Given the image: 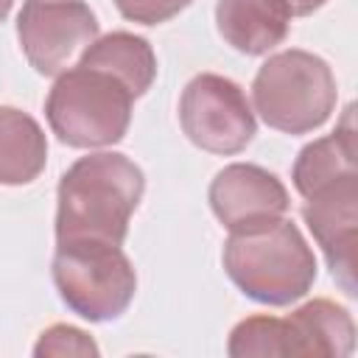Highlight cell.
Returning <instances> with one entry per match:
<instances>
[{
  "mask_svg": "<svg viewBox=\"0 0 358 358\" xmlns=\"http://www.w3.org/2000/svg\"><path fill=\"white\" fill-rule=\"evenodd\" d=\"M134 92L109 70L78 62L56 76L45 117L50 131L70 148H103L126 137Z\"/></svg>",
  "mask_w": 358,
  "mask_h": 358,
  "instance_id": "cell-3",
  "label": "cell"
},
{
  "mask_svg": "<svg viewBox=\"0 0 358 358\" xmlns=\"http://www.w3.org/2000/svg\"><path fill=\"white\" fill-rule=\"evenodd\" d=\"M302 218L322 246L336 282L355 296V243H358V173L338 179L305 199Z\"/></svg>",
  "mask_w": 358,
  "mask_h": 358,
  "instance_id": "cell-8",
  "label": "cell"
},
{
  "mask_svg": "<svg viewBox=\"0 0 358 358\" xmlns=\"http://www.w3.org/2000/svg\"><path fill=\"white\" fill-rule=\"evenodd\" d=\"M215 25L229 48L246 56H263L285 42L291 11L285 0H218Z\"/></svg>",
  "mask_w": 358,
  "mask_h": 358,
  "instance_id": "cell-11",
  "label": "cell"
},
{
  "mask_svg": "<svg viewBox=\"0 0 358 358\" xmlns=\"http://www.w3.org/2000/svg\"><path fill=\"white\" fill-rule=\"evenodd\" d=\"M227 352L232 358H249V355H285V338H282V319L280 316H249L238 322L229 333Z\"/></svg>",
  "mask_w": 358,
  "mask_h": 358,
  "instance_id": "cell-15",
  "label": "cell"
},
{
  "mask_svg": "<svg viewBox=\"0 0 358 358\" xmlns=\"http://www.w3.org/2000/svg\"><path fill=\"white\" fill-rule=\"evenodd\" d=\"M48 162L42 126L17 106H0V185H31Z\"/></svg>",
  "mask_w": 358,
  "mask_h": 358,
  "instance_id": "cell-13",
  "label": "cell"
},
{
  "mask_svg": "<svg viewBox=\"0 0 358 358\" xmlns=\"http://www.w3.org/2000/svg\"><path fill=\"white\" fill-rule=\"evenodd\" d=\"M11 6H14V0H0V22L8 17V11H11Z\"/></svg>",
  "mask_w": 358,
  "mask_h": 358,
  "instance_id": "cell-19",
  "label": "cell"
},
{
  "mask_svg": "<svg viewBox=\"0 0 358 358\" xmlns=\"http://www.w3.org/2000/svg\"><path fill=\"white\" fill-rule=\"evenodd\" d=\"M352 106L344 109L341 115V123L336 126L333 134L322 137V140H313L308 143L299 154H296V162H294V171H291V179H294V187L302 199L313 196L316 190L338 182V179H347V176H355L358 168H355V123H352Z\"/></svg>",
  "mask_w": 358,
  "mask_h": 358,
  "instance_id": "cell-12",
  "label": "cell"
},
{
  "mask_svg": "<svg viewBox=\"0 0 358 358\" xmlns=\"http://www.w3.org/2000/svg\"><path fill=\"white\" fill-rule=\"evenodd\" d=\"M285 355L347 358L355 347V322L333 299H310L282 319Z\"/></svg>",
  "mask_w": 358,
  "mask_h": 358,
  "instance_id": "cell-10",
  "label": "cell"
},
{
  "mask_svg": "<svg viewBox=\"0 0 358 358\" xmlns=\"http://www.w3.org/2000/svg\"><path fill=\"white\" fill-rule=\"evenodd\" d=\"M17 39L39 76H59L98 39V20L84 0H25Z\"/></svg>",
  "mask_w": 358,
  "mask_h": 358,
  "instance_id": "cell-7",
  "label": "cell"
},
{
  "mask_svg": "<svg viewBox=\"0 0 358 358\" xmlns=\"http://www.w3.org/2000/svg\"><path fill=\"white\" fill-rule=\"evenodd\" d=\"M98 344L90 338V333L73 327V324H53L48 327L36 347H34V355L42 358V355H98Z\"/></svg>",
  "mask_w": 358,
  "mask_h": 358,
  "instance_id": "cell-16",
  "label": "cell"
},
{
  "mask_svg": "<svg viewBox=\"0 0 358 358\" xmlns=\"http://www.w3.org/2000/svg\"><path fill=\"white\" fill-rule=\"evenodd\" d=\"M78 62L109 70L134 92V98L145 95L157 78L154 48L148 45V39L129 31H112L106 36H98L92 45L84 48Z\"/></svg>",
  "mask_w": 358,
  "mask_h": 358,
  "instance_id": "cell-14",
  "label": "cell"
},
{
  "mask_svg": "<svg viewBox=\"0 0 358 358\" xmlns=\"http://www.w3.org/2000/svg\"><path fill=\"white\" fill-rule=\"evenodd\" d=\"M193 0H115L117 11L140 25H159L185 11Z\"/></svg>",
  "mask_w": 358,
  "mask_h": 358,
  "instance_id": "cell-17",
  "label": "cell"
},
{
  "mask_svg": "<svg viewBox=\"0 0 358 358\" xmlns=\"http://www.w3.org/2000/svg\"><path fill=\"white\" fill-rule=\"evenodd\" d=\"M221 260L243 296L271 308L302 299L316 282L313 249L285 215L229 232Z\"/></svg>",
  "mask_w": 358,
  "mask_h": 358,
  "instance_id": "cell-2",
  "label": "cell"
},
{
  "mask_svg": "<svg viewBox=\"0 0 358 358\" xmlns=\"http://www.w3.org/2000/svg\"><path fill=\"white\" fill-rule=\"evenodd\" d=\"M336 76L330 64L310 50H280L268 56L255 81L252 103L268 129L282 134H308L327 123L336 109Z\"/></svg>",
  "mask_w": 358,
  "mask_h": 358,
  "instance_id": "cell-4",
  "label": "cell"
},
{
  "mask_svg": "<svg viewBox=\"0 0 358 358\" xmlns=\"http://www.w3.org/2000/svg\"><path fill=\"white\" fill-rule=\"evenodd\" d=\"M143 190L145 176L126 154L95 151L78 157L59 179L56 241L90 238L120 246Z\"/></svg>",
  "mask_w": 358,
  "mask_h": 358,
  "instance_id": "cell-1",
  "label": "cell"
},
{
  "mask_svg": "<svg viewBox=\"0 0 358 358\" xmlns=\"http://www.w3.org/2000/svg\"><path fill=\"white\" fill-rule=\"evenodd\" d=\"M53 285L62 302L87 322H115L137 291V271L117 243L56 241Z\"/></svg>",
  "mask_w": 358,
  "mask_h": 358,
  "instance_id": "cell-5",
  "label": "cell"
},
{
  "mask_svg": "<svg viewBox=\"0 0 358 358\" xmlns=\"http://www.w3.org/2000/svg\"><path fill=\"white\" fill-rule=\"evenodd\" d=\"M179 123L196 148L221 157L243 151L257 131L246 92L218 73H199L187 81L179 98Z\"/></svg>",
  "mask_w": 358,
  "mask_h": 358,
  "instance_id": "cell-6",
  "label": "cell"
},
{
  "mask_svg": "<svg viewBox=\"0 0 358 358\" xmlns=\"http://www.w3.org/2000/svg\"><path fill=\"white\" fill-rule=\"evenodd\" d=\"M207 199L213 215L229 232L282 218L291 207L285 185L271 171L252 162L224 165L213 176Z\"/></svg>",
  "mask_w": 358,
  "mask_h": 358,
  "instance_id": "cell-9",
  "label": "cell"
},
{
  "mask_svg": "<svg viewBox=\"0 0 358 358\" xmlns=\"http://www.w3.org/2000/svg\"><path fill=\"white\" fill-rule=\"evenodd\" d=\"M324 3H327V0H285L291 17H308V14H313L316 8H322Z\"/></svg>",
  "mask_w": 358,
  "mask_h": 358,
  "instance_id": "cell-18",
  "label": "cell"
}]
</instances>
